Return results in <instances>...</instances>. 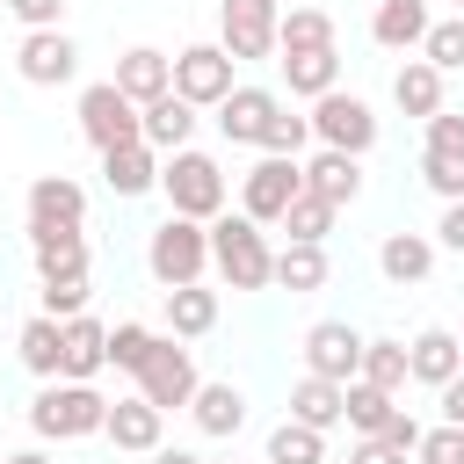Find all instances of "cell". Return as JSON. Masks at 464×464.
Here are the masks:
<instances>
[{
	"label": "cell",
	"instance_id": "19",
	"mask_svg": "<svg viewBox=\"0 0 464 464\" xmlns=\"http://www.w3.org/2000/svg\"><path fill=\"white\" fill-rule=\"evenodd\" d=\"M109 80L145 109V102H160V94L174 87V58H167V51H152V44H130V51L116 58V72H109Z\"/></svg>",
	"mask_w": 464,
	"mask_h": 464
},
{
	"label": "cell",
	"instance_id": "13",
	"mask_svg": "<svg viewBox=\"0 0 464 464\" xmlns=\"http://www.w3.org/2000/svg\"><path fill=\"white\" fill-rule=\"evenodd\" d=\"M109 370V326L94 319V312H72V319H58V377H72V384H94Z\"/></svg>",
	"mask_w": 464,
	"mask_h": 464
},
{
	"label": "cell",
	"instance_id": "38",
	"mask_svg": "<svg viewBox=\"0 0 464 464\" xmlns=\"http://www.w3.org/2000/svg\"><path fill=\"white\" fill-rule=\"evenodd\" d=\"M304 145H312V123H304V109H276V116H268V130H261V152L304 160Z\"/></svg>",
	"mask_w": 464,
	"mask_h": 464
},
{
	"label": "cell",
	"instance_id": "24",
	"mask_svg": "<svg viewBox=\"0 0 464 464\" xmlns=\"http://www.w3.org/2000/svg\"><path fill=\"white\" fill-rule=\"evenodd\" d=\"M167 297V334L174 341H203L210 326H218V290L210 283H174V290H160Z\"/></svg>",
	"mask_w": 464,
	"mask_h": 464
},
{
	"label": "cell",
	"instance_id": "7",
	"mask_svg": "<svg viewBox=\"0 0 464 464\" xmlns=\"http://www.w3.org/2000/svg\"><path fill=\"white\" fill-rule=\"evenodd\" d=\"M276 22H283V0H218V44L232 51V65L276 58Z\"/></svg>",
	"mask_w": 464,
	"mask_h": 464
},
{
	"label": "cell",
	"instance_id": "54",
	"mask_svg": "<svg viewBox=\"0 0 464 464\" xmlns=\"http://www.w3.org/2000/svg\"><path fill=\"white\" fill-rule=\"evenodd\" d=\"M0 116H7V109H0Z\"/></svg>",
	"mask_w": 464,
	"mask_h": 464
},
{
	"label": "cell",
	"instance_id": "28",
	"mask_svg": "<svg viewBox=\"0 0 464 464\" xmlns=\"http://www.w3.org/2000/svg\"><path fill=\"white\" fill-rule=\"evenodd\" d=\"M29 261H36V283H58V276H87V232H29Z\"/></svg>",
	"mask_w": 464,
	"mask_h": 464
},
{
	"label": "cell",
	"instance_id": "11",
	"mask_svg": "<svg viewBox=\"0 0 464 464\" xmlns=\"http://www.w3.org/2000/svg\"><path fill=\"white\" fill-rule=\"evenodd\" d=\"M22 225L29 232H72V225H87V188L72 174H36L29 196H22Z\"/></svg>",
	"mask_w": 464,
	"mask_h": 464
},
{
	"label": "cell",
	"instance_id": "20",
	"mask_svg": "<svg viewBox=\"0 0 464 464\" xmlns=\"http://www.w3.org/2000/svg\"><path fill=\"white\" fill-rule=\"evenodd\" d=\"M102 181H109V196H152V188H160V152H152L145 138L109 145V152H102Z\"/></svg>",
	"mask_w": 464,
	"mask_h": 464
},
{
	"label": "cell",
	"instance_id": "10",
	"mask_svg": "<svg viewBox=\"0 0 464 464\" xmlns=\"http://www.w3.org/2000/svg\"><path fill=\"white\" fill-rule=\"evenodd\" d=\"M80 138L94 145V152H109V145H130L138 138V102L116 87V80H94V87H80Z\"/></svg>",
	"mask_w": 464,
	"mask_h": 464
},
{
	"label": "cell",
	"instance_id": "36",
	"mask_svg": "<svg viewBox=\"0 0 464 464\" xmlns=\"http://www.w3.org/2000/svg\"><path fill=\"white\" fill-rule=\"evenodd\" d=\"M355 377H370V384H384V392H406L413 377H406V341H370L362 334V370Z\"/></svg>",
	"mask_w": 464,
	"mask_h": 464
},
{
	"label": "cell",
	"instance_id": "26",
	"mask_svg": "<svg viewBox=\"0 0 464 464\" xmlns=\"http://www.w3.org/2000/svg\"><path fill=\"white\" fill-rule=\"evenodd\" d=\"M276 65L297 102H319L326 87H341V51H276Z\"/></svg>",
	"mask_w": 464,
	"mask_h": 464
},
{
	"label": "cell",
	"instance_id": "49",
	"mask_svg": "<svg viewBox=\"0 0 464 464\" xmlns=\"http://www.w3.org/2000/svg\"><path fill=\"white\" fill-rule=\"evenodd\" d=\"M152 464H203V457H196V450H174V442H160V450H152Z\"/></svg>",
	"mask_w": 464,
	"mask_h": 464
},
{
	"label": "cell",
	"instance_id": "22",
	"mask_svg": "<svg viewBox=\"0 0 464 464\" xmlns=\"http://www.w3.org/2000/svg\"><path fill=\"white\" fill-rule=\"evenodd\" d=\"M138 138H145L152 152H181V145L196 138V109H188V102L167 87L160 102H145V109H138Z\"/></svg>",
	"mask_w": 464,
	"mask_h": 464
},
{
	"label": "cell",
	"instance_id": "23",
	"mask_svg": "<svg viewBox=\"0 0 464 464\" xmlns=\"http://www.w3.org/2000/svg\"><path fill=\"white\" fill-rule=\"evenodd\" d=\"M428 268H435V239L428 232H384L377 239V276L384 283H428Z\"/></svg>",
	"mask_w": 464,
	"mask_h": 464
},
{
	"label": "cell",
	"instance_id": "2",
	"mask_svg": "<svg viewBox=\"0 0 464 464\" xmlns=\"http://www.w3.org/2000/svg\"><path fill=\"white\" fill-rule=\"evenodd\" d=\"M160 196H167V210H174V218H196V225H210V218L225 210L232 181H225V167H218L210 152L181 145V152H160Z\"/></svg>",
	"mask_w": 464,
	"mask_h": 464
},
{
	"label": "cell",
	"instance_id": "15",
	"mask_svg": "<svg viewBox=\"0 0 464 464\" xmlns=\"http://www.w3.org/2000/svg\"><path fill=\"white\" fill-rule=\"evenodd\" d=\"M304 370L348 384V377L362 370V334H355L348 319H319V326H304Z\"/></svg>",
	"mask_w": 464,
	"mask_h": 464
},
{
	"label": "cell",
	"instance_id": "33",
	"mask_svg": "<svg viewBox=\"0 0 464 464\" xmlns=\"http://www.w3.org/2000/svg\"><path fill=\"white\" fill-rule=\"evenodd\" d=\"M14 355H22V370H29V377H44V384H51V377H58V319H51V312H29V319H22V334H14Z\"/></svg>",
	"mask_w": 464,
	"mask_h": 464
},
{
	"label": "cell",
	"instance_id": "4",
	"mask_svg": "<svg viewBox=\"0 0 464 464\" xmlns=\"http://www.w3.org/2000/svg\"><path fill=\"white\" fill-rule=\"evenodd\" d=\"M102 413L109 399L94 384H72V377H51L36 399H29V428L36 442H80V435H102Z\"/></svg>",
	"mask_w": 464,
	"mask_h": 464
},
{
	"label": "cell",
	"instance_id": "40",
	"mask_svg": "<svg viewBox=\"0 0 464 464\" xmlns=\"http://www.w3.org/2000/svg\"><path fill=\"white\" fill-rule=\"evenodd\" d=\"M413 464H464V428H450V420L420 428V442H413Z\"/></svg>",
	"mask_w": 464,
	"mask_h": 464
},
{
	"label": "cell",
	"instance_id": "31",
	"mask_svg": "<svg viewBox=\"0 0 464 464\" xmlns=\"http://www.w3.org/2000/svg\"><path fill=\"white\" fill-rule=\"evenodd\" d=\"M268 283H283L290 297L319 290V283H326V246H312V239H283V246H276V276H268Z\"/></svg>",
	"mask_w": 464,
	"mask_h": 464
},
{
	"label": "cell",
	"instance_id": "37",
	"mask_svg": "<svg viewBox=\"0 0 464 464\" xmlns=\"http://www.w3.org/2000/svg\"><path fill=\"white\" fill-rule=\"evenodd\" d=\"M420 58L435 72H464V14H435L428 36H420Z\"/></svg>",
	"mask_w": 464,
	"mask_h": 464
},
{
	"label": "cell",
	"instance_id": "48",
	"mask_svg": "<svg viewBox=\"0 0 464 464\" xmlns=\"http://www.w3.org/2000/svg\"><path fill=\"white\" fill-rule=\"evenodd\" d=\"M435 399H442V420H450V428H464V370H457L450 384H435Z\"/></svg>",
	"mask_w": 464,
	"mask_h": 464
},
{
	"label": "cell",
	"instance_id": "43",
	"mask_svg": "<svg viewBox=\"0 0 464 464\" xmlns=\"http://www.w3.org/2000/svg\"><path fill=\"white\" fill-rule=\"evenodd\" d=\"M428 152L464 160V116H457V109H435V116H428Z\"/></svg>",
	"mask_w": 464,
	"mask_h": 464
},
{
	"label": "cell",
	"instance_id": "46",
	"mask_svg": "<svg viewBox=\"0 0 464 464\" xmlns=\"http://www.w3.org/2000/svg\"><path fill=\"white\" fill-rule=\"evenodd\" d=\"M435 246L464 254V196H457V203H442V218H435Z\"/></svg>",
	"mask_w": 464,
	"mask_h": 464
},
{
	"label": "cell",
	"instance_id": "25",
	"mask_svg": "<svg viewBox=\"0 0 464 464\" xmlns=\"http://www.w3.org/2000/svg\"><path fill=\"white\" fill-rule=\"evenodd\" d=\"M428 0H377V14H370V44H384V51H420V36H428Z\"/></svg>",
	"mask_w": 464,
	"mask_h": 464
},
{
	"label": "cell",
	"instance_id": "5",
	"mask_svg": "<svg viewBox=\"0 0 464 464\" xmlns=\"http://www.w3.org/2000/svg\"><path fill=\"white\" fill-rule=\"evenodd\" d=\"M130 384H138V399H152L160 413H181V406L196 399V384H203L196 348L174 341V334H152V348H145V362L130 370Z\"/></svg>",
	"mask_w": 464,
	"mask_h": 464
},
{
	"label": "cell",
	"instance_id": "1",
	"mask_svg": "<svg viewBox=\"0 0 464 464\" xmlns=\"http://www.w3.org/2000/svg\"><path fill=\"white\" fill-rule=\"evenodd\" d=\"M210 268L225 290H268V276H276L268 225H254L246 210H218L210 218Z\"/></svg>",
	"mask_w": 464,
	"mask_h": 464
},
{
	"label": "cell",
	"instance_id": "6",
	"mask_svg": "<svg viewBox=\"0 0 464 464\" xmlns=\"http://www.w3.org/2000/svg\"><path fill=\"white\" fill-rule=\"evenodd\" d=\"M304 123H312V145H334V152H377V109L362 102V94H348V87H326L312 109H304Z\"/></svg>",
	"mask_w": 464,
	"mask_h": 464
},
{
	"label": "cell",
	"instance_id": "53",
	"mask_svg": "<svg viewBox=\"0 0 464 464\" xmlns=\"http://www.w3.org/2000/svg\"><path fill=\"white\" fill-rule=\"evenodd\" d=\"M225 464H239V457H225Z\"/></svg>",
	"mask_w": 464,
	"mask_h": 464
},
{
	"label": "cell",
	"instance_id": "3",
	"mask_svg": "<svg viewBox=\"0 0 464 464\" xmlns=\"http://www.w3.org/2000/svg\"><path fill=\"white\" fill-rule=\"evenodd\" d=\"M145 276H152L160 290H174V283H203V276H210V225L167 210V218L145 232Z\"/></svg>",
	"mask_w": 464,
	"mask_h": 464
},
{
	"label": "cell",
	"instance_id": "51",
	"mask_svg": "<svg viewBox=\"0 0 464 464\" xmlns=\"http://www.w3.org/2000/svg\"><path fill=\"white\" fill-rule=\"evenodd\" d=\"M457 348H464V326H457Z\"/></svg>",
	"mask_w": 464,
	"mask_h": 464
},
{
	"label": "cell",
	"instance_id": "12",
	"mask_svg": "<svg viewBox=\"0 0 464 464\" xmlns=\"http://www.w3.org/2000/svg\"><path fill=\"white\" fill-rule=\"evenodd\" d=\"M14 72H22L29 87H65V80L80 72V44H72L65 29H22V44H14Z\"/></svg>",
	"mask_w": 464,
	"mask_h": 464
},
{
	"label": "cell",
	"instance_id": "47",
	"mask_svg": "<svg viewBox=\"0 0 464 464\" xmlns=\"http://www.w3.org/2000/svg\"><path fill=\"white\" fill-rule=\"evenodd\" d=\"M377 442H392V450H406V457H413V442H420V420H413V413L399 406V413L384 420V435H377Z\"/></svg>",
	"mask_w": 464,
	"mask_h": 464
},
{
	"label": "cell",
	"instance_id": "8",
	"mask_svg": "<svg viewBox=\"0 0 464 464\" xmlns=\"http://www.w3.org/2000/svg\"><path fill=\"white\" fill-rule=\"evenodd\" d=\"M239 65H232V51L225 44H181L174 51V94L188 102V109H218L239 80H232Z\"/></svg>",
	"mask_w": 464,
	"mask_h": 464
},
{
	"label": "cell",
	"instance_id": "14",
	"mask_svg": "<svg viewBox=\"0 0 464 464\" xmlns=\"http://www.w3.org/2000/svg\"><path fill=\"white\" fill-rule=\"evenodd\" d=\"M102 435H109L123 457H152V450L167 442V413H160L152 399L123 392V399H109V413H102Z\"/></svg>",
	"mask_w": 464,
	"mask_h": 464
},
{
	"label": "cell",
	"instance_id": "52",
	"mask_svg": "<svg viewBox=\"0 0 464 464\" xmlns=\"http://www.w3.org/2000/svg\"><path fill=\"white\" fill-rule=\"evenodd\" d=\"M450 7H457V14H464V0H450Z\"/></svg>",
	"mask_w": 464,
	"mask_h": 464
},
{
	"label": "cell",
	"instance_id": "50",
	"mask_svg": "<svg viewBox=\"0 0 464 464\" xmlns=\"http://www.w3.org/2000/svg\"><path fill=\"white\" fill-rule=\"evenodd\" d=\"M0 464H51L44 450H14V457H0Z\"/></svg>",
	"mask_w": 464,
	"mask_h": 464
},
{
	"label": "cell",
	"instance_id": "17",
	"mask_svg": "<svg viewBox=\"0 0 464 464\" xmlns=\"http://www.w3.org/2000/svg\"><path fill=\"white\" fill-rule=\"evenodd\" d=\"M304 167V188L319 196V203H334V210H348L355 196H362V160L355 152H334V145H319L312 160H297Z\"/></svg>",
	"mask_w": 464,
	"mask_h": 464
},
{
	"label": "cell",
	"instance_id": "16",
	"mask_svg": "<svg viewBox=\"0 0 464 464\" xmlns=\"http://www.w3.org/2000/svg\"><path fill=\"white\" fill-rule=\"evenodd\" d=\"M283 109V94L276 87H232L225 102H218V130H225V145H261V130H268V116Z\"/></svg>",
	"mask_w": 464,
	"mask_h": 464
},
{
	"label": "cell",
	"instance_id": "27",
	"mask_svg": "<svg viewBox=\"0 0 464 464\" xmlns=\"http://www.w3.org/2000/svg\"><path fill=\"white\" fill-rule=\"evenodd\" d=\"M442 80H450V72H435V65L413 51V58L392 72V102H399V116H420V123H428V116L442 109Z\"/></svg>",
	"mask_w": 464,
	"mask_h": 464
},
{
	"label": "cell",
	"instance_id": "39",
	"mask_svg": "<svg viewBox=\"0 0 464 464\" xmlns=\"http://www.w3.org/2000/svg\"><path fill=\"white\" fill-rule=\"evenodd\" d=\"M145 348H152V326H145V319H116V326H109V362H116L123 377L145 362Z\"/></svg>",
	"mask_w": 464,
	"mask_h": 464
},
{
	"label": "cell",
	"instance_id": "44",
	"mask_svg": "<svg viewBox=\"0 0 464 464\" xmlns=\"http://www.w3.org/2000/svg\"><path fill=\"white\" fill-rule=\"evenodd\" d=\"M22 29H65V0H0Z\"/></svg>",
	"mask_w": 464,
	"mask_h": 464
},
{
	"label": "cell",
	"instance_id": "42",
	"mask_svg": "<svg viewBox=\"0 0 464 464\" xmlns=\"http://www.w3.org/2000/svg\"><path fill=\"white\" fill-rule=\"evenodd\" d=\"M420 181L442 196V203H457L464 196V160H442V152H420Z\"/></svg>",
	"mask_w": 464,
	"mask_h": 464
},
{
	"label": "cell",
	"instance_id": "29",
	"mask_svg": "<svg viewBox=\"0 0 464 464\" xmlns=\"http://www.w3.org/2000/svg\"><path fill=\"white\" fill-rule=\"evenodd\" d=\"M341 392H348V384H334V377H312V370H304V377L290 384V420H304V428H319V435H326V428H341Z\"/></svg>",
	"mask_w": 464,
	"mask_h": 464
},
{
	"label": "cell",
	"instance_id": "21",
	"mask_svg": "<svg viewBox=\"0 0 464 464\" xmlns=\"http://www.w3.org/2000/svg\"><path fill=\"white\" fill-rule=\"evenodd\" d=\"M188 420H196V435H210V442H232V435L246 428V392H239V384H196V399H188Z\"/></svg>",
	"mask_w": 464,
	"mask_h": 464
},
{
	"label": "cell",
	"instance_id": "35",
	"mask_svg": "<svg viewBox=\"0 0 464 464\" xmlns=\"http://www.w3.org/2000/svg\"><path fill=\"white\" fill-rule=\"evenodd\" d=\"M334 218H341L334 203H319L312 188H297V196H290V210H283V232H290V239H312V246H326Z\"/></svg>",
	"mask_w": 464,
	"mask_h": 464
},
{
	"label": "cell",
	"instance_id": "34",
	"mask_svg": "<svg viewBox=\"0 0 464 464\" xmlns=\"http://www.w3.org/2000/svg\"><path fill=\"white\" fill-rule=\"evenodd\" d=\"M261 464H326V435H319V428H304V420H276V428H268Z\"/></svg>",
	"mask_w": 464,
	"mask_h": 464
},
{
	"label": "cell",
	"instance_id": "9",
	"mask_svg": "<svg viewBox=\"0 0 464 464\" xmlns=\"http://www.w3.org/2000/svg\"><path fill=\"white\" fill-rule=\"evenodd\" d=\"M297 188H304V167L283 160V152H261V160L239 174V210H246L254 225H283V210H290Z\"/></svg>",
	"mask_w": 464,
	"mask_h": 464
},
{
	"label": "cell",
	"instance_id": "30",
	"mask_svg": "<svg viewBox=\"0 0 464 464\" xmlns=\"http://www.w3.org/2000/svg\"><path fill=\"white\" fill-rule=\"evenodd\" d=\"M392 413H399V392H384V384H370V377H348V392H341V420H348L355 435H384Z\"/></svg>",
	"mask_w": 464,
	"mask_h": 464
},
{
	"label": "cell",
	"instance_id": "45",
	"mask_svg": "<svg viewBox=\"0 0 464 464\" xmlns=\"http://www.w3.org/2000/svg\"><path fill=\"white\" fill-rule=\"evenodd\" d=\"M348 464H413V457H406V450H392V442H377V435H355Z\"/></svg>",
	"mask_w": 464,
	"mask_h": 464
},
{
	"label": "cell",
	"instance_id": "41",
	"mask_svg": "<svg viewBox=\"0 0 464 464\" xmlns=\"http://www.w3.org/2000/svg\"><path fill=\"white\" fill-rule=\"evenodd\" d=\"M36 312H51V319L87 312V276H58V283H44V304H36Z\"/></svg>",
	"mask_w": 464,
	"mask_h": 464
},
{
	"label": "cell",
	"instance_id": "32",
	"mask_svg": "<svg viewBox=\"0 0 464 464\" xmlns=\"http://www.w3.org/2000/svg\"><path fill=\"white\" fill-rule=\"evenodd\" d=\"M334 14L326 7H283V22H276V51H334Z\"/></svg>",
	"mask_w": 464,
	"mask_h": 464
},
{
	"label": "cell",
	"instance_id": "18",
	"mask_svg": "<svg viewBox=\"0 0 464 464\" xmlns=\"http://www.w3.org/2000/svg\"><path fill=\"white\" fill-rule=\"evenodd\" d=\"M457 370H464L457 326H420V334L406 341V377H413V384H428V392H435V384H450Z\"/></svg>",
	"mask_w": 464,
	"mask_h": 464
}]
</instances>
